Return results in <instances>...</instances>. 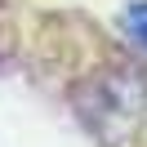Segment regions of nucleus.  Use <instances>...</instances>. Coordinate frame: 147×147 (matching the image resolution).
I'll use <instances>...</instances> for the list:
<instances>
[{"label": "nucleus", "mask_w": 147, "mask_h": 147, "mask_svg": "<svg viewBox=\"0 0 147 147\" xmlns=\"http://www.w3.org/2000/svg\"><path fill=\"white\" fill-rule=\"evenodd\" d=\"M80 116L102 147H147V71H102L80 94Z\"/></svg>", "instance_id": "1"}, {"label": "nucleus", "mask_w": 147, "mask_h": 147, "mask_svg": "<svg viewBox=\"0 0 147 147\" xmlns=\"http://www.w3.org/2000/svg\"><path fill=\"white\" fill-rule=\"evenodd\" d=\"M120 27H125V36L134 40V45L147 49V0H134L125 9V18H120Z\"/></svg>", "instance_id": "2"}]
</instances>
